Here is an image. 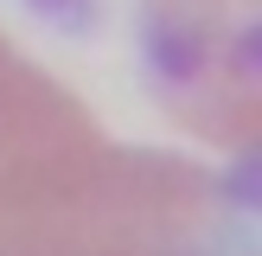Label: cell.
Masks as SVG:
<instances>
[{
	"mask_svg": "<svg viewBox=\"0 0 262 256\" xmlns=\"http://www.w3.org/2000/svg\"><path fill=\"white\" fill-rule=\"evenodd\" d=\"M102 141L96 115L0 32V205L45 186Z\"/></svg>",
	"mask_w": 262,
	"mask_h": 256,
	"instance_id": "1",
	"label": "cell"
},
{
	"mask_svg": "<svg viewBox=\"0 0 262 256\" xmlns=\"http://www.w3.org/2000/svg\"><path fill=\"white\" fill-rule=\"evenodd\" d=\"M211 256H250V243H243V230H230V237H224V243H217V250H211Z\"/></svg>",
	"mask_w": 262,
	"mask_h": 256,
	"instance_id": "3",
	"label": "cell"
},
{
	"mask_svg": "<svg viewBox=\"0 0 262 256\" xmlns=\"http://www.w3.org/2000/svg\"><path fill=\"white\" fill-rule=\"evenodd\" d=\"M26 7H32L38 19H51V26H77V32L96 19V0H26Z\"/></svg>",
	"mask_w": 262,
	"mask_h": 256,
	"instance_id": "2",
	"label": "cell"
}]
</instances>
